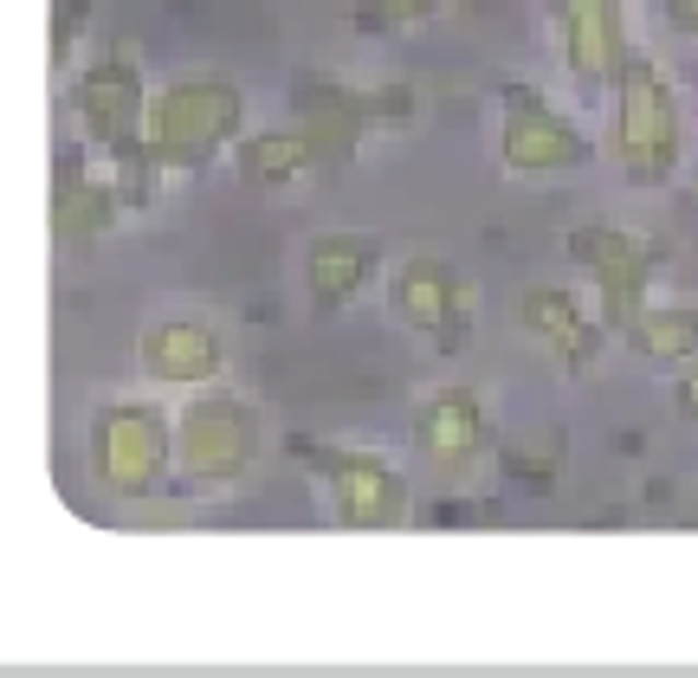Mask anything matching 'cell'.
Returning <instances> with one entry per match:
<instances>
[{"instance_id": "2", "label": "cell", "mask_w": 698, "mask_h": 678, "mask_svg": "<svg viewBox=\"0 0 698 678\" xmlns=\"http://www.w3.org/2000/svg\"><path fill=\"white\" fill-rule=\"evenodd\" d=\"M647 342H653L660 355H693V349H698V317H686V311H666V317L647 330Z\"/></svg>"}, {"instance_id": "3", "label": "cell", "mask_w": 698, "mask_h": 678, "mask_svg": "<svg viewBox=\"0 0 698 678\" xmlns=\"http://www.w3.org/2000/svg\"><path fill=\"white\" fill-rule=\"evenodd\" d=\"M679 7H686V13H693V20H698V0H679Z\"/></svg>"}, {"instance_id": "1", "label": "cell", "mask_w": 698, "mask_h": 678, "mask_svg": "<svg viewBox=\"0 0 698 678\" xmlns=\"http://www.w3.org/2000/svg\"><path fill=\"white\" fill-rule=\"evenodd\" d=\"M628 149H633V162L653 168V175L673 155V97H666V84L647 66L628 71Z\"/></svg>"}]
</instances>
